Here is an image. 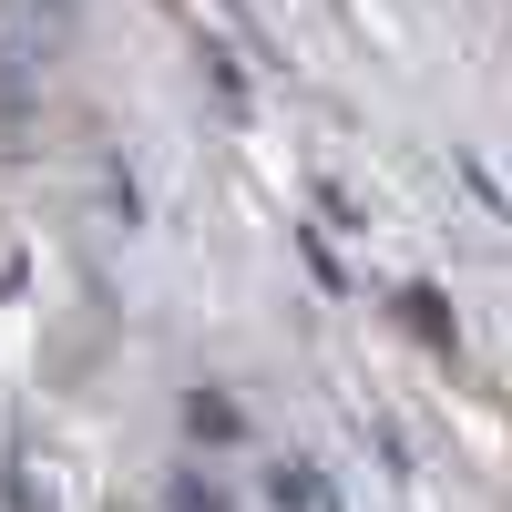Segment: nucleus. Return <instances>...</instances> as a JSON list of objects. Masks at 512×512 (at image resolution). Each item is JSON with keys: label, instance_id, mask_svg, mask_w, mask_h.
<instances>
[{"label": "nucleus", "instance_id": "1", "mask_svg": "<svg viewBox=\"0 0 512 512\" xmlns=\"http://www.w3.org/2000/svg\"><path fill=\"white\" fill-rule=\"evenodd\" d=\"M185 431H195L205 451H236V441H246V410H236L226 390H185Z\"/></svg>", "mask_w": 512, "mask_h": 512}, {"label": "nucleus", "instance_id": "2", "mask_svg": "<svg viewBox=\"0 0 512 512\" xmlns=\"http://www.w3.org/2000/svg\"><path fill=\"white\" fill-rule=\"evenodd\" d=\"M267 502H277V512H328V492H318L308 461H267Z\"/></svg>", "mask_w": 512, "mask_h": 512}, {"label": "nucleus", "instance_id": "3", "mask_svg": "<svg viewBox=\"0 0 512 512\" xmlns=\"http://www.w3.org/2000/svg\"><path fill=\"white\" fill-rule=\"evenodd\" d=\"M400 308H410V328L431 338V349H461V328H451V297H441V287H400Z\"/></svg>", "mask_w": 512, "mask_h": 512}, {"label": "nucleus", "instance_id": "4", "mask_svg": "<svg viewBox=\"0 0 512 512\" xmlns=\"http://www.w3.org/2000/svg\"><path fill=\"white\" fill-rule=\"evenodd\" d=\"M164 512H236V492L216 472H175V482H164Z\"/></svg>", "mask_w": 512, "mask_h": 512}, {"label": "nucleus", "instance_id": "5", "mask_svg": "<svg viewBox=\"0 0 512 512\" xmlns=\"http://www.w3.org/2000/svg\"><path fill=\"white\" fill-rule=\"evenodd\" d=\"M0 502H11V512H52V502L31 492V472H21V451H11V420H0Z\"/></svg>", "mask_w": 512, "mask_h": 512}, {"label": "nucleus", "instance_id": "6", "mask_svg": "<svg viewBox=\"0 0 512 512\" xmlns=\"http://www.w3.org/2000/svg\"><path fill=\"white\" fill-rule=\"evenodd\" d=\"M21 113H31V72H21L11 52H0V134H11V123H21Z\"/></svg>", "mask_w": 512, "mask_h": 512}]
</instances>
